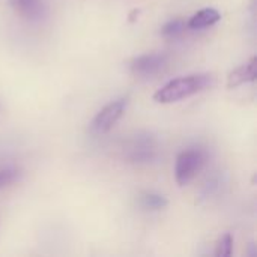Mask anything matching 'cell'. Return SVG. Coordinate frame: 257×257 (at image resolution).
I'll list each match as a JSON object with an SVG mask.
<instances>
[{
    "instance_id": "6",
    "label": "cell",
    "mask_w": 257,
    "mask_h": 257,
    "mask_svg": "<svg viewBox=\"0 0 257 257\" xmlns=\"http://www.w3.org/2000/svg\"><path fill=\"white\" fill-rule=\"evenodd\" d=\"M9 3L29 21L39 23L47 17V6L44 0H9Z\"/></svg>"
},
{
    "instance_id": "4",
    "label": "cell",
    "mask_w": 257,
    "mask_h": 257,
    "mask_svg": "<svg viewBox=\"0 0 257 257\" xmlns=\"http://www.w3.org/2000/svg\"><path fill=\"white\" fill-rule=\"evenodd\" d=\"M128 105V98H119L108 102L104 108H101L90 123V130L96 134H104L110 131L117 120L123 116Z\"/></svg>"
},
{
    "instance_id": "9",
    "label": "cell",
    "mask_w": 257,
    "mask_h": 257,
    "mask_svg": "<svg viewBox=\"0 0 257 257\" xmlns=\"http://www.w3.org/2000/svg\"><path fill=\"white\" fill-rule=\"evenodd\" d=\"M139 205L145 211H161V209L167 208L169 200L163 194H158V193H154V191H146V193L140 194Z\"/></svg>"
},
{
    "instance_id": "13",
    "label": "cell",
    "mask_w": 257,
    "mask_h": 257,
    "mask_svg": "<svg viewBox=\"0 0 257 257\" xmlns=\"http://www.w3.org/2000/svg\"><path fill=\"white\" fill-rule=\"evenodd\" d=\"M2 108H3V107H2V104H0V111H2Z\"/></svg>"
},
{
    "instance_id": "1",
    "label": "cell",
    "mask_w": 257,
    "mask_h": 257,
    "mask_svg": "<svg viewBox=\"0 0 257 257\" xmlns=\"http://www.w3.org/2000/svg\"><path fill=\"white\" fill-rule=\"evenodd\" d=\"M214 83L215 77L212 74H191L179 77L158 89L154 95V99L160 104L178 102L209 89L211 86H214Z\"/></svg>"
},
{
    "instance_id": "10",
    "label": "cell",
    "mask_w": 257,
    "mask_h": 257,
    "mask_svg": "<svg viewBox=\"0 0 257 257\" xmlns=\"http://www.w3.org/2000/svg\"><path fill=\"white\" fill-rule=\"evenodd\" d=\"M188 30L187 27V21L181 20V18H175L167 21L163 27H161V35L167 39H176L179 36H182L185 32Z\"/></svg>"
},
{
    "instance_id": "12",
    "label": "cell",
    "mask_w": 257,
    "mask_h": 257,
    "mask_svg": "<svg viewBox=\"0 0 257 257\" xmlns=\"http://www.w3.org/2000/svg\"><path fill=\"white\" fill-rule=\"evenodd\" d=\"M232 253H233V236L230 233H224L217 244L215 256L229 257L232 256Z\"/></svg>"
},
{
    "instance_id": "3",
    "label": "cell",
    "mask_w": 257,
    "mask_h": 257,
    "mask_svg": "<svg viewBox=\"0 0 257 257\" xmlns=\"http://www.w3.org/2000/svg\"><path fill=\"white\" fill-rule=\"evenodd\" d=\"M125 158L133 164H151L160 155L158 140L151 133H139L125 145Z\"/></svg>"
},
{
    "instance_id": "7",
    "label": "cell",
    "mask_w": 257,
    "mask_h": 257,
    "mask_svg": "<svg viewBox=\"0 0 257 257\" xmlns=\"http://www.w3.org/2000/svg\"><path fill=\"white\" fill-rule=\"evenodd\" d=\"M256 63V57H251L250 60H247L245 63H242L241 66L233 69L227 77V87L235 89V87H239V86H242L245 83L254 81L257 77Z\"/></svg>"
},
{
    "instance_id": "11",
    "label": "cell",
    "mask_w": 257,
    "mask_h": 257,
    "mask_svg": "<svg viewBox=\"0 0 257 257\" xmlns=\"http://www.w3.org/2000/svg\"><path fill=\"white\" fill-rule=\"evenodd\" d=\"M21 178V170L18 167L9 166V167H2L0 169V190L5 187L12 185Z\"/></svg>"
},
{
    "instance_id": "5",
    "label": "cell",
    "mask_w": 257,
    "mask_h": 257,
    "mask_svg": "<svg viewBox=\"0 0 257 257\" xmlns=\"http://www.w3.org/2000/svg\"><path fill=\"white\" fill-rule=\"evenodd\" d=\"M169 62V56L164 51H154V53H146L142 56L134 57L130 62V71L136 77L148 78L152 75H157L161 72Z\"/></svg>"
},
{
    "instance_id": "2",
    "label": "cell",
    "mask_w": 257,
    "mask_h": 257,
    "mask_svg": "<svg viewBox=\"0 0 257 257\" xmlns=\"http://www.w3.org/2000/svg\"><path fill=\"white\" fill-rule=\"evenodd\" d=\"M206 164V152L202 148H188L176 157L175 179L179 187L188 185Z\"/></svg>"
},
{
    "instance_id": "8",
    "label": "cell",
    "mask_w": 257,
    "mask_h": 257,
    "mask_svg": "<svg viewBox=\"0 0 257 257\" xmlns=\"http://www.w3.org/2000/svg\"><path fill=\"white\" fill-rule=\"evenodd\" d=\"M221 20V15L217 9L214 8H205L197 11L188 21H187V27L190 30H200V29H206L211 27L214 24H217Z\"/></svg>"
}]
</instances>
